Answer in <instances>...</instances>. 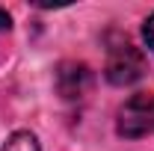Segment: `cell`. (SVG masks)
<instances>
[{"mask_svg":"<svg viewBox=\"0 0 154 151\" xmlns=\"http://www.w3.org/2000/svg\"><path fill=\"white\" fill-rule=\"evenodd\" d=\"M116 131L125 139H139V136L154 133V92H139L128 98L119 110Z\"/></svg>","mask_w":154,"mask_h":151,"instance_id":"obj_1","label":"cell"},{"mask_svg":"<svg viewBox=\"0 0 154 151\" xmlns=\"http://www.w3.org/2000/svg\"><path fill=\"white\" fill-rule=\"evenodd\" d=\"M145 74V57L142 51L134 48L128 39L113 42L110 54H107V80L116 86H131Z\"/></svg>","mask_w":154,"mask_h":151,"instance_id":"obj_2","label":"cell"},{"mask_svg":"<svg viewBox=\"0 0 154 151\" xmlns=\"http://www.w3.org/2000/svg\"><path fill=\"white\" fill-rule=\"evenodd\" d=\"M57 89L68 101L83 98L92 89V71H89V65H83V62H62L59 71H57Z\"/></svg>","mask_w":154,"mask_h":151,"instance_id":"obj_3","label":"cell"},{"mask_svg":"<svg viewBox=\"0 0 154 151\" xmlns=\"http://www.w3.org/2000/svg\"><path fill=\"white\" fill-rule=\"evenodd\" d=\"M0 151H38V142H36V136H33L30 131H15L6 142H3Z\"/></svg>","mask_w":154,"mask_h":151,"instance_id":"obj_4","label":"cell"},{"mask_svg":"<svg viewBox=\"0 0 154 151\" xmlns=\"http://www.w3.org/2000/svg\"><path fill=\"white\" fill-rule=\"evenodd\" d=\"M142 36H145V42H148V48L154 51V15H148L145 27H142Z\"/></svg>","mask_w":154,"mask_h":151,"instance_id":"obj_5","label":"cell"},{"mask_svg":"<svg viewBox=\"0 0 154 151\" xmlns=\"http://www.w3.org/2000/svg\"><path fill=\"white\" fill-rule=\"evenodd\" d=\"M9 27H12V24H9V15L0 9V33H9Z\"/></svg>","mask_w":154,"mask_h":151,"instance_id":"obj_6","label":"cell"}]
</instances>
